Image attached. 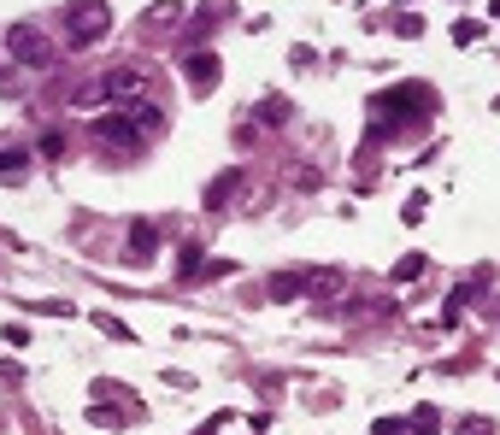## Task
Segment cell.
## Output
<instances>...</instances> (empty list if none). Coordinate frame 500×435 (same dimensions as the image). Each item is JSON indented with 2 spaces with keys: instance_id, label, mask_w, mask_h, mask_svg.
<instances>
[{
  "instance_id": "cell-8",
  "label": "cell",
  "mask_w": 500,
  "mask_h": 435,
  "mask_svg": "<svg viewBox=\"0 0 500 435\" xmlns=\"http://www.w3.org/2000/svg\"><path fill=\"white\" fill-rule=\"evenodd\" d=\"M242 183H247V177H242V171H224V177H212V188H206V206H229V200H236V195H242Z\"/></svg>"
},
{
  "instance_id": "cell-14",
  "label": "cell",
  "mask_w": 500,
  "mask_h": 435,
  "mask_svg": "<svg viewBox=\"0 0 500 435\" xmlns=\"http://www.w3.org/2000/svg\"><path fill=\"white\" fill-rule=\"evenodd\" d=\"M147 18H154V24H177V18H183V6H177V0H171V6H154V13H147Z\"/></svg>"
},
{
  "instance_id": "cell-4",
  "label": "cell",
  "mask_w": 500,
  "mask_h": 435,
  "mask_svg": "<svg viewBox=\"0 0 500 435\" xmlns=\"http://www.w3.org/2000/svg\"><path fill=\"white\" fill-rule=\"evenodd\" d=\"M347 295V271L324 265V271H306V300H336Z\"/></svg>"
},
{
  "instance_id": "cell-9",
  "label": "cell",
  "mask_w": 500,
  "mask_h": 435,
  "mask_svg": "<svg viewBox=\"0 0 500 435\" xmlns=\"http://www.w3.org/2000/svg\"><path fill=\"white\" fill-rule=\"evenodd\" d=\"M254 118H259V124H283V118H288V100H283V95H265Z\"/></svg>"
},
{
  "instance_id": "cell-11",
  "label": "cell",
  "mask_w": 500,
  "mask_h": 435,
  "mask_svg": "<svg viewBox=\"0 0 500 435\" xmlns=\"http://www.w3.org/2000/svg\"><path fill=\"white\" fill-rule=\"evenodd\" d=\"M271 295L288 300V295H306V277H271Z\"/></svg>"
},
{
  "instance_id": "cell-3",
  "label": "cell",
  "mask_w": 500,
  "mask_h": 435,
  "mask_svg": "<svg viewBox=\"0 0 500 435\" xmlns=\"http://www.w3.org/2000/svg\"><path fill=\"white\" fill-rule=\"evenodd\" d=\"M95 136L106 141V147H142V141H147L124 106H118V113H95Z\"/></svg>"
},
{
  "instance_id": "cell-2",
  "label": "cell",
  "mask_w": 500,
  "mask_h": 435,
  "mask_svg": "<svg viewBox=\"0 0 500 435\" xmlns=\"http://www.w3.org/2000/svg\"><path fill=\"white\" fill-rule=\"evenodd\" d=\"M106 24H112V18H106V0H77V6H71V42H77V47L100 42V36H106Z\"/></svg>"
},
{
  "instance_id": "cell-13",
  "label": "cell",
  "mask_w": 500,
  "mask_h": 435,
  "mask_svg": "<svg viewBox=\"0 0 500 435\" xmlns=\"http://www.w3.org/2000/svg\"><path fill=\"white\" fill-rule=\"evenodd\" d=\"M100 336H112V341H129V330H124V323H118V318H106V312H100Z\"/></svg>"
},
{
  "instance_id": "cell-6",
  "label": "cell",
  "mask_w": 500,
  "mask_h": 435,
  "mask_svg": "<svg viewBox=\"0 0 500 435\" xmlns=\"http://www.w3.org/2000/svg\"><path fill=\"white\" fill-rule=\"evenodd\" d=\"M124 113L136 118V130H142V136H159V130H165V106H154V100H124Z\"/></svg>"
},
{
  "instance_id": "cell-10",
  "label": "cell",
  "mask_w": 500,
  "mask_h": 435,
  "mask_svg": "<svg viewBox=\"0 0 500 435\" xmlns=\"http://www.w3.org/2000/svg\"><path fill=\"white\" fill-rule=\"evenodd\" d=\"M418 277H424V253H406L395 265V282H418Z\"/></svg>"
},
{
  "instance_id": "cell-5",
  "label": "cell",
  "mask_w": 500,
  "mask_h": 435,
  "mask_svg": "<svg viewBox=\"0 0 500 435\" xmlns=\"http://www.w3.org/2000/svg\"><path fill=\"white\" fill-rule=\"evenodd\" d=\"M218 71H224V59H218V54H195V59L183 65V77H188V88H195V95H206V88L218 83Z\"/></svg>"
},
{
  "instance_id": "cell-7",
  "label": "cell",
  "mask_w": 500,
  "mask_h": 435,
  "mask_svg": "<svg viewBox=\"0 0 500 435\" xmlns=\"http://www.w3.org/2000/svg\"><path fill=\"white\" fill-rule=\"evenodd\" d=\"M154 253H159V230L154 224H129V259H136V265H154Z\"/></svg>"
},
{
  "instance_id": "cell-12",
  "label": "cell",
  "mask_w": 500,
  "mask_h": 435,
  "mask_svg": "<svg viewBox=\"0 0 500 435\" xmlns=\"http://www.w3.org/2000/svg\"><path fill=\"white\" fill-rule=\"evenodd\" d=\"M24 159H29V154H18V147H0V177H12Z\"/></svg>"
},
{
  "instance_id": "cell-1",
  "label": "cell",
  "mask_w": 500,
  "mask_h": 435,
  "mask_svg": "<svg viewBox=\"0 0 500 435\" xmlns=\"http://www.w3.org/2000/svg\"><path fill=\"white\" fill-rule=\"evenodd\" d=\"M6 54H12L18 65H29V71L54 65V42H47L36 24H12V29H6Z\"/></svg>"
},
{
  "instance_id": "cell-16",
  "label": "cell",
  "mask_w": 500,
  "mask_h": 435,
  "mask_svg": "<svg viewBox=\"0 0 500 435\" xmlns=\"http://www.w3.org/2000/svg\"><path fill=\"white\" fill-rule=\"evenodd\" d=\"M477 36H483V24H459V29H454V42H459V47H471Z\"/></svg>"
},
{
  "instance_id": "cell-15",
  "label": "cell",
  "mask_w": 500,
  "mask_h": 435,
  "mask_svg": "<svg viewBox=\"0 0 500 435\" xmlns=\"http://www.w3.org/2000/svg\"><path fill=\"white\" fill-rule=\"evenodd\" d=\"M436 423H442V418H436V406H418L412 412V430H436Z\"/></svg>"
}]
</instances>
